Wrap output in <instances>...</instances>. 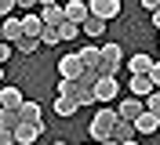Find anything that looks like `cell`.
I'll list each match as a JSON object with an SVG mask.
<instances>
[{
  "mask_svg": "<svg viewBox=\"0 0 160 145\" xmlns=\"http://www.w3.org/2000/svg\"><path fill=\"white\" fill-rule=\"evenodd\" d=\"M80 109H84V105H80L77 98H66V94L55 98V116H77Z\"/></svg>",
  "mask_w": 160,
  "mask_h": 145,
  "instance_id": "15",
  "label": "cell"
},
{
  "mask_svg": "<svg viewBox=\"0 0 160 145\" xmlns=\"http://www.w3.org/2000/svg\"><path fill=\"white\" fill-rule=\"evenodd\" d=\"M18 7V4H15V0H0V15H4V18H11V11Z\"/></svg>",
  "mask_w": 160,
  "mask_h": 145,
  "instance_id": "27",
  "label": "cell"
},
{
  "mask_svg": "<svg viewBox=\"0 0 160 145\" xmlns=\"http://www.w3.org/2000/svg\"><path fill=\"white\" fill-rule=\"evenodd\" d=\"M15 4H18V7H22V15H33V7H37L40 0H15Z\"/></svg>",
  "mask_w": 160,
  "mask_h": 145,
  "instance_id": "28",
  "label": "cell"
},
{
  "mask_svg": "<svg viewBox=\"0 0 160 145\" xmlns=\"http://www.w3.org/2000/svg\"><path fill=\"white\" fill-rule=\"evenodd\" d=\"M55 145H66V142H55Z\"/></svg>",
  "mask_w": 160,
  "mask_h": 145,
  "instance_id": "35",
  "label": "cell"
},
{
  "mask_svg": "<svg viewBox=\"0 0 160 145\" xmlns=\"http://www.w3.org/2000/svg\"><path fill=\"white\" fill-rule=\"evenodd\" d=\"M80 58H84L88 69H98L102 65V47H91V44H88V47H80Z\"/></svg>",
  "mask_w": 160,
  "mask_h": 145,
  "instance_id": "18",
  "label": "cell"
},
{
  "mask_svg": "<svg viewBox=\"0 0 160 145\" xmlns=\"http://www.w3.org/2000/svg\"><path fill=\"white\" fill-rule=\"evenodd\" d=\"M117 91H120L117 76H102L98 84H95V94H98V102H113V98H117Z\"/></svg>",
  "mask_w": 160,
  "mask_h": 145,
  "instance_id": "11",
  "label": "cell"
},
{
  "mask_svg": "<svg viewBox=\"0 0 160 145\" xmlns=\"http://www.w3.org/2000/svg\"><path fill=\"white\" fill-rule=\"evenodd\" d=\"M66 18L77 22V26H84V22L91 18V4L88 0H69V4H66Z\"/></svg>",
  "mask_w": 160,
  "mask_h": 145,
  "instance_id": "6",
  "label": "cell"
},
{
  "mask_svg": "<svg viewBox=\"0 0 160 145\" xmlns=\"http://www.w3.org/2000/svg\"><path fill=\"white\" fill-rule=\"evenodd\" d=\"M77 102H80V105H91V102H98V94H95V87H91V84H84V80H77Z\"/></svg>",
  "mask_w": 160,
  "mask_h": 145,
  "instance_id": "20",
  "label": "cell"
},
{
  "mask_svg": "<svg viewBox=\"0 0 160 145\" xmlns=\"http://www.w3.org/2000/svg\"><path fill=\"white\" fill-rule=\"evenodd\" d=\"M120 65H124V51H120V44H106V47H102V65H98V73H102V76H117Z\"/></svg>",
  "mask_w": 160,
  "mask_h": 145,
  "instance_id": "2",
  "label": "cell"
},
{
  "mask_svg": "<svg viewBox=\"0 0 160 145\" xmlns=\"http://www.w3.org/2000/svg\"><path fill=\"white\" fill-rule=\"evenodd\" d=\"M0 36H4V44H18L22 36H26V29H22V18H4V29H0Z\"/></svg>",
  "mask_w": 160,
  "mask_h": 145,
  "instance_id": "9",
  "label": "cell"
},
{
  "mask_svg": "<svg viewBox=\"0 0 160 145\" xmlns=\"http://www.w3.org/2000/svg\"><path fill=\"white\" fill-rule=\"evenodd\" d=\"M117 120H120V113H113V109H102V113L91 120V138H95L98 145H102V142H109L113 131H117Z\"/></svg>",
  "mask_w": 160,
  "mask_h": 145,
  "instance_id": "1",
  "label": "cell"
},
{
  "mask_svg": "<svg viewBox=\"0 0 160 145\" xmlns=\"http://www.w3.org/2000/svg\"><path fill=\"white\" fill-rule=\"evenodd\" d=\"M135 127H138V134H157V127H160V116L146 109V113H142L138 120H135Z\"/></svg>",
  "mask_w": 160,
  "mask_h": 145,
  "instance_id": "16",
  "label": "cell"
},
{
  "mask_svg": "<svg viewBox=\"0 0 160 145\" xmlns=\"http://www.w3.org/2000/svg\"><path fill=\"white\" fill-rule=\"evenodd\" d=\"M135 138H138V127L131 123V120H124V116H120V120H117V131H113V142L124 145V142H135Z\"/></svg>",
  "mask_w": 160,
  "mask_h": 145,
  "instance_id": "13",
  "label": "cell"
},
{
  "mask_svg": "<svg viewBox=\"0 0 160 145\" xmlns=\"http://www.w3.org/2000/svg\"><path fill=\"white\" fill-rule=\"evenodd\" d=\"M58 33H62V40H77L80 33H84V26H77V22H62Z\"/></svg>",
  "mask_w": 160,
  "mask_h": 145,
  "instance_id": "22",
  "label": "cell"
},
{
  "mask_svg": "<svg viewBox=\"0 0 160 145\" xmlns=\"http://www.w3.org/2000/svg\"><path fill=\"white\" fill-rule=\"evenodd\" d=\"M58 40H62V33H58V29H44V33H40V44H48V47H55V44H58Z\"/></svg>",
  "mask_w": 160,
  "mask_h": 145,
  "instance_id": "24",
  "label": "cell"
},
{
  "mask_svg": "<svg viewBox=\"0 0 160 145\" xmlns=\"http://www.w3.org/2000/svg\"><path fill=\"white\" fill-rule=\"evenodd\" d=\"M40 18H44V26H51V29H58L62 22H69L66 18V4H48V7H40Z\"/></svg>",
  "mask_w": 160,
  "mask_h": 145,
  "instance_id": "5",
  "label": "cell"
},
{
  "mask_svg": "<svg viewBox=\"0 0 160 145\" xmlns=\"http://www.w3.org/2000/svg\"><path fill=\"white\" fill-rule=\"evenodd\" d=\"M58 73H62V80H80L84 73H88V65H84L80 51H77V55H66V58H58Z\"/></svg>",
  "mask_w": 160,
  "mask_h": 145,
  "instance_id": "3",
  "label": "cell"
},
{
  "mask_svg": "<svg viewBox=\"0 0 160 145\" xmlns=\"http://www.w3.org/2000/svg\"><path fill=\"white\" fill-rule=\"evenodd\" d=\"M26 105V98H22L18 87H4L0 91V109H22Z\"/></svg>",
  "mask_w": 160,
  "mask_h": 145,
  "instance_id": "14",
  "label": "cell"
},
{
  "mask_svg": "<svg viewBox=\"0 0 160 145\" xmlns=\"http://www.w3.org/2000/svg\"><path fill=\"white\" fill-rule=\"evenodd\" d=\"M117 113L124 116V120H131V123H135V120L146 113V102H142V98H128V102H120V109H117Z\"/></svg>",
  "mask_w": 160,
  "mask_h": 145,
  "instance_id": "12",
  "label": "cell"
},
{
  "mask_svg": "<svg viewBox=\"0 0 160 145\" xmlns=\"http://www.w3.org/2000/svg\"><path fill=\"white\" fill-rule=\"evenodd\" d=\"M40 4H44V7H48V4H58V0H40Z\"/></svg>",
  "mask_w": 160,
  "mask_h": 145,
  "instance_id": "32",
  "label": "cell"
},
{
  "mask_svg": "<svg viewBox=\"0 0 160 145\" xmlns=\"http://www.w3.org/2000/svg\"><path fill=\"white\" fill-rule=\"evenodd\" d=\"M124 145H138V138H135V142H124Z\"/></svg>",
  "mask_w": 160,
  "mask_h": 145,
  "instance_id": "34",
  "label": "cell"
},
{
  "mask_svg": "<svg viewBox=\"0 0 160 145\" xmlns=\"http://www.w3.org/2000/svg\"><path fill=\"white\" fill-rule=\"evenodd\" d=\"M37 47H40V40H37V36H22L18 44H15V51H18V55H33Z\"/></svg>",
  "mask_w": 160,
  "mask_h": 145,
  "instance_id": "23",
  "label": "cell"
},
{
  "mask_svg": "<svg viewBox=\"0 0 160 145\" xmlns=\"http://www.w3.org/2000/svg\"><path fill=\"white\" fill-rule=\"evenodd\" d=\"M84 33H88V36H102V33H106V22H102V18H95V15H91V18L84 22Z\"/></svg>",
  "mask_w": 160,
  "mask_h": 145,
  "instance_id": "21",
  "label": "cell"
},
{
  "mask_svg": "<svg viewBox=\"0 0 160 145\" xmlns=\"http://www.w3.org/2000/svg\"><path fill=\"white\" fill-rule=\"evenodd\" d=\"M153 65H157V58H149V55H135V58H128V69H131V76H149L153 73Z\"/></svg>",
  "mask_w": 160,
  "mask_h": 145,
  "instance_id": "8",
  "label": "cell"
},
{
  "mask_svg": "<svg viewBox=\"0 0 160 145\" xmlns=\"http://www.w3.org/2000/svg\"><path fill=\"white\" fill-rule=\"evenodd\" d=\"M131 98H142V102H146V98L153 94V91H157V84H153L149 76H131Z\"/></svg>",
  "mask_w": 160,
  "mask_h": 145,
  "instance_id": "10",
  "label": "cell"
},
{
  "mask_svg": "<svg viewBox=\"0 0 160 145\" xmlns=\"http://www.w3.org/2000/svg\"><path fill=\"white\" fill-rule=\"evenodd\" d=\"M102 145H120V142H113V138H109V142H102Z\"/></svg>",
  "mask_w": 160,
  "mask_h": 145,
  "instance_id": "33",
  "label": "cell"
},
{
  "mask_svg": "<svg viewBox=\"0 0 160 145\" xmlns=\"http://www.w3.org/2000/svg\"><path fill=\"white\" fill-rule=\"evenodd\" d=\"M18 116L26 120V123H40V127H44V109H40L37 102H26V105L18 109Z\"/></svg>",
  "mask_w": 160,
  "mask_h": 145,
  "instance_id": "17",
  "label": "cell"
},
{
  "mask_svg": "<svg viewBox=\"0 0 160 145\" xmlns=\"http://www.w3.org/2000/svg\"><path fill=\"white\" fill-rule=\"evenodd\" d=\"M138 4H142L146 11H149V15H153V11H160V0H138Z\"/></svg>",
  "mask_w": 160,
  "mask_h": 145,
  "instance_id": "29",
  "label": "cell"
},
{
  "mask_svg": "<svg viewBox=\"0 0 160 145\" xmlns=\"http://www.w3.org/2000/svg\"><path fill=\"white\" fill-rule=\"evenodd\" d=\"M18 123H22L18 109H4V113H0V131H15Z\"/></svg>",
  "mask_w": 160,
  "mask_h": 145,
  "instance_id": "19",
  "label": "cell"
},
{
  "mask_svg": "<svg viewBox=\"0 0 160 145\" xmlns=\"http://www.w3.org/2000/svg\"><path fill=\"white\" fill-rule=\"evenodd\" d=\"M77 80H58V94H66V98H77Z\"/></svg>",
  "mask_w": 160,
  "mask_h": 145,
  "instance_id": "25",
  "label": "cell"
},
{
  "mask_svg": "<svg viewBox=\"0 0 160 145\" xmlns=\"http://www.w3.org/2000/svg\"><path fill=\"white\" fill-rule=\"evenodd\" d=\"M146 109H149V113H157V116H160V91H153V94L146 98Z\"/></svg>",
  "mask_w": 160,
  "mask_h": 145,
  "instance_id": "26",
  "label": "cell"
},
{
  "mask_svg": "<svg viewBox=\"0 0 160 145\" xmlns=\"http://www.w3.org/2000/svg\"><path fill=\"white\" fill-rule=\"evenodd\" d=\"M40 134H44V127H40V123H26V120H22V123L15 127V142H18V145H33Z\"/></svg>",
  "mask_w": 160,
  "mask_h": 145,
  "instance_id": "7",
  "label": "cell"
},
{
  "mask_svg": "<svg viewBox=\"0 0 160 145\" xmlns=\"http://www.w3.org/2000/svg\"><path fill=\"white\" fill-rule=\"evenodd\" d=\"M88 4H91V15L102 18V22H109V18L120 15V0H88Z\"/></svg>",
  "mask_w": 160,
  "mask_h": 145,
  "instance_id": "4",
  "label": "cell"
},
{
  "mask_svg": "<svg viewBox=\"0 0 160 145\" xmlns=\"http://www.w3.org/2000/svg\"><path fill=\"white\" fill-rule=\"evenodd\" d=\"M149 80H153V84H157V91H160V62H157V65H153V73H149Z\"/></svg>",
  "mask_w": 160,
  "mask_h": 145,
  "instance_id": "30",
  "label": "cell"
},
{
  "mask_svg": "<svg viewBox=\"0 0 160 145\" xmlns=\"http://www.w3.org/2000/svg\"><path fill=\"white\" fill-rule=\"evenodd\" d=\"M153 26H157V29H160V11H153Z\"/></svg>",
  "mask_w": 160,
  "mask_h": 145,
  "instance_id": "31",
  "label": "cell"
}]
</instances>
